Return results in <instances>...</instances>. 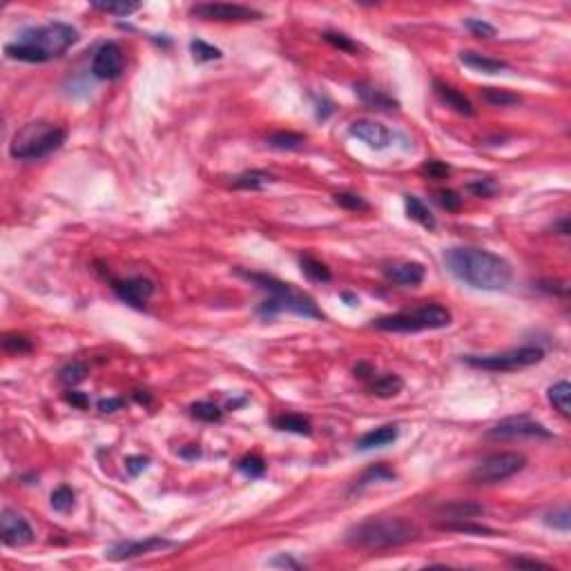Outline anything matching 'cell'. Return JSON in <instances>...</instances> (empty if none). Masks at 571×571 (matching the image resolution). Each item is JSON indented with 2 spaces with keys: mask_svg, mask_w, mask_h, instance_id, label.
<instances>
[{
  "mask_svg": "<svg viewBox=\"0 0 571 571\" xmlns=\"http://www.w3.org/2000/svg\"><path fill=\"white\" fill-rule=\"evenodd\" d=\"M444 266L455 279L478 290H504L511 281V263L500 254L482 248H449L444 252Z\"/></svg>",
  "mask_w": 571,
  "mask_h": 571,
  "instance_id": "1",
  "label": "cell"
},
{
  "mask_svg": "<svg viewBox=\"0 0 571 571\" xmlns=\"http://www.w3.org/2000/svg\"><path fill=\"white\" fill-rule=\"evenodd\" d=\"M76 41H79V32L68 23L27 27L18 34L14 43L5 45V56L21 63H47L61 59Z\"/></svg>",
  "mask_w": 571,
  "mask_h": 571,
  "instance_id": "2",
  "label": "cell"
},
{
  "mask_svg": "<svg viewBox=\"0 0 571 571\" xmlns=\"http://www.w3.org/2000/svg\"><path fill=\"white\" fill-rule=\"evenodd\" d=\"M237 274L243 277L246 281L254 283L261 292H266V299L259 303V312L261 317H274L279 312H292V315L299 317H310V319H323V312L317 308V303L312 297H308L306 292H299L294 286L283 283L279 279L270 277V274H261V272H248L237 268Z\"/></svg>",
  "mask_w": 571,
  "mask_h": 571,
  "instance_id": "3",
  "label": "cell"
},
{
  "mask_svg": "<svg viewBox=\"0 0 571 571\" xmlns=\"http://www.w3.org/2000/svg\"><path fill=\"white\" fill-rule=\"evenodd\" d=\"M417 538V527L399 516L368 518L346 531V542L350 547L366 551H386L413 542Z\"/></svg>",
  "mask_w": 571,
  "mask_h": 571,
  "instance_id": "4",
  "label": "cell"
},
{
  "mask_svg": "<svg viewBox=\"0 0 571 571\" xmlns=\"http://www.w3.org/2000/svg\"><path fill=\"white\" fill-rule=\"evenodd\" d=\"M68 132L47 121H32L16 132L9 143V154L18 161H38L59 150Z\"/></svg>",
  "mask_w": 571,
  "mask_h": 571,
  "instance_id": "5",
  "label": "cell"
},
{
  "mask_svg": "<svg viewBox=\"0 0 571 571\" xmlns=\"http://www.w3.org/2000/svg\"><path fill=\"white\" fill-rule=\"evenodd\" d=\"M451 310L440 306V303H424L413 310L395 312V315H384L373 319L370 326L386 332H420V330H437L446 328L451 323Z\"/></svg>",
  "mask_w": 571,
  "mask_h": 571,
  "instance_id": "6",
  "label": "cell"
},
{
  "mask_svg": "<svg viewBox=\"0 0 571 571\" xmlns=\"http://www.w3.org/2000/svg\"><path fill=\"white\" fill-rule=\"evenodd\" d=\"M545 359V350L540 346H520L511 348L507 353H496V355H464L462 361L473 368L482 370H493V373H502V370H518L540 364Z\"/></svg>",
  "mask_w": 571,
  "mask_h": 571,
  "instance_id": "7",
  "label": "cell"
},
{
  "mask_svg": "<svg viewBox=\"0 0 571 571\" xmlns=\"http://www.w3.org/2000/svg\"><path fill=\"white\" fill-rule=\"evenodd\" d=\"M527 458L520 453L504 451V453H493L489 458H484L475 469L471 471V480L475 484H496L513 478L516 473L525 469Z\"/></svg>",
  "mask_w": 571,
  "mask_h": 571,
  "instance_id": "8",
  "label": "cell"
},
{
  "mask_svg": "<svg viewBox=\"0 0 571 571\" xmlns=\"http://www.w3.org/2000/svg\"><path fill=\"white\" fill-rule=\"evenodd\" d=\"M190 14L201 21H219V23H246L261 21L263 14L252 7L237 3H197L190 7Z\"/></svg>",
  "mask_w": 571,
  "mask_h": 571,
  "instance_id": "9",
  "label": "cell"
},
{
  "mask_svg": "<svg viewBox=\"0 0 571 571\" xmlns=\"http://www.w3.org/2000/svg\"><path fill=\"white\" fill-rule=\"evenodd\" d=\"M487 437H491V440H516V437H545V440H549V437H554V433L545 424L531 420L529 415H513L491 426Z\"/></svg>",
  "mask_w": 571,
  "mask_h": 571,
  "instance_id": "10",
  "label": "cell"
},
{
  "mask_svg": "<svg viewBox=\"0 0 571 571\" xmlns=\"http://www.w3.org/2000/svg\"><path fill=\"white\" fill-rule=\"evenodd\" d=\"M174 545L177 542L168 540L163 536H148V538H141V540H123V542H114L112 547L106 549V558L121 563V560H130V558L154 554V551L172 549Z\"/></svg>",
  "mask_w": 571,
  "mask_h": 571,
  "instance_id": "11",
  "label": "cell"
},
{
  "mask_svg": "<svg viewBox=\"0 0 571 571\" xmlns=\"http://www.w3.org/2000/svg\"><path fill=\"white\" fill-rule=\"evenodd\" d=\"M126 70V59H123V50L117 43H103L92 61V74L99 81H114L119 79Z\"/></svg>",
  "mask_w": 571,
  "mask_h": 571,
  "instance_id": "12",
  "label": "cell"
},
{
  "mask_svg": "<svg viewBox=\"0 0 571 571\" xmlns=\"http://www.w3.org/2000/svg\"><path fill=\"white\" fill-rule=\"evenodd\" d=\"M0 536L7 547H25L34 542V529L18 511L5 509L0 516Z\"/></svg>",
  "mask_w": 571,
  "mask_h": 571,
  "instance_id": "13",
  "label": "cell"
},
{
  "mask_svg": "<svg viewBox=\"0 0 571 571\" xmlns=\"http://www.w3.org/2000/svg\"><path fill=\"white\" fill-rule=\"evenodd\" d=\"M112 290L121 301L130 303L132 308H143L146 301L154 294V283L148 277H130V279H112Z\"/></svg>",
  "mask_w": 571,
  "mask_h": 571,
  "instance_id": "14",
  "label": "cell"
},
{
  "mask_svg": "<svg viewBox=\"0 0 571 571\" xmlns=\"http://www.w3.org/2000/svg\"><path fill=\"white\" fill-rule=\"evenodd\" d=\"M348 132H350V137L364 141L366 146L373 150H384L391 146L395 139V134L386 126H382V123H377V121H368V119H359L355 123H350Z\"/></svg>",
  "mask_w": 571,
  "mask_h": 571,
  "instance_id": "15",
  "label": "cell"
},
{
  "mask_svg": "<svg viewBox=\"0 0 571 571\" xmlns=\"http://www.w3.org/2000/svg\"><path fill=\"white\" fill-rule=\"evenodd\" d=\"M424 274H426L424 266L417 261H395L384 268V277L395 286H402V288H415V286H420L424 281Z\"/></svg>",
  "mask_w": 571,
  "mask_h": 571,
  "instance_id": "16",
  "label": "cell"
},
{
  "mask_svg": "<svg viewBox=\"0 0 571 571\" xmlns=\"http://www.w3.org/2000/svg\"><path fill=\"white\" fill-rule=\"evenodd\" d=\"M355 94L359 97V101L364 103L366 108L370 110H382V112H393V110H399V103L388 97L384 90H377L373 85L368 83H357L355 85Z\"/></svg>",
  "mask_w": 571,
  "mask_h": 571,
  "instance_id": "17",
  "label": "cell"
},
{
  "mask_svg": "<svg viewBox=\"0 0 571 571\" xmlns=\"http://www.w3.org/2000/svg\"><path fill=\"white\" fill-rule=\"evenodd\" d=\"M433 90H435V97L440 99L446 108H451L453 112L462 114V117H473V114H475L471 101L466 99L462 92L451 88V85H446L442 81H433Z\"/></svg>",
  "mask_w": 571,
  "mask_h": 571,
  "instance_id": "18",
  "label": "cell"
},
{
  "mask_svg": "<svg viewBox=\"0 0 571 571\" xmlns=\"http://www.w3.org/2000/svg\"><path fill=\"white\" fill-rule=\"evenodd\" d=\"M399 437V428L395 424H386V426H379V428H373V431L364 433L357 440V449L359 451H370V449H384V446L393 444Z\"/></svg>",
  "mask_w": 571,
  "mask_h": 571,
  "instance_id": "19",
  "label": "cell"
},
{
  "mask_svg": "<svg viewBox=\"0 0 571 571\" xmlns=\"http://www.w3.org/2000/svg\"><path fill=\"white\" fill-rule=\"evenodd\" d=\"M460 63L466 65V68L475 70V72H482V74H500L504 70H509V63L507 61L491 59V56H484V54L471 52V50L460 52Z\"/></svg>",
  "mask_w": 571,
  "mask_h": 571,
  "instance_id": "20",
  "label": "cell"
},
{
  "mask_svg": "<svg viewBox=\"0 0 571 571\" xmlns=\"http://www.w3.org/2000/svg\"><path fill=\"white\" fill-rule=\"evenodd\" d=\"M404 203H406V214H408V219H413V221H417L420 226H424L426 230H435L437 221H435L433 212L428 210V206H426L424 201H420V199L413 197V194H406Z\"/></svg>",
  "mask_w": 571,
  "mask_h": 571,
  "instance_id": "21",
  "label": "cell"
},
{
  "mask_svg": "<svg viewBox=\"0 0 571 571\" xmlns=\"http://www.w3.org/2000/svg\"><path fill=\"white\" fill-rule=\"evenodd\" d=\"M404 388V379L395 375V373H386V375H379L373 379V384H370V393L382 397V399H391L395 395L402 393Z\"/></svg>",
  "mask_w": 571,
  "mask_h": 571,
  "instance_id": "22",
  "label": "cell"
},
{
  "mask_svg": "<svg viewBox=\"0 0 571 571\" xmlns=\"http://www.w3.org/2000/svg\"><path fill=\"white\" fill-rule=\"evenodd\" d=\"M274 181V177L266 170H248V172H241L239 177H234L232 186L239 190H250V192H257V190H263L266 186H270Z\"/></svg>",
  "mask_w": 571,
  "mask_h": 571,
  "instance_id": "23",
  "label": "cell"
},
{
  "mask_svg": "<svg viewBox=\"0 0 571 571\" xmlns=\"http://www.w3.org/2000/svg\"><path fill=\"white\" fill-rule=\"evenodd\" d=\"M272 424H274V428H279V431L294 433V435H310L312 433V424L303 415H297V413L277 415L272 420Z\"/></svg>",
  "mask_w": 571,
  "mask_h": 571,
  "instance_id": "24",
  "label": "cell"
},
{
  "mask_svg": "<svg viewBox=\"0 0 571 571\" xmlns=\"http://www.w3.org/2000/svg\"><path fill=\"white\" fill-rule=\"evenodd\" d=\"M442 513H446L451 520H471L475 516H482L484 507L482 504H475L471 500H455L449 504H442Z\"/></svg>",
  "mask_w": 571,
  "mask_h": 571,
  "instance_id": "25",
  "label": "cell"
},
{
  "mask_svg": "<svg viewBox=\"0 0 571 571\" xmlns=\"http://www.w3.org/2000/svg\"><path fill=\"white\" fill-rule=\"evenodd\" d=\"M299 266H301V272L306 274L310 281H317V283H328L332 279V272L330 268L323 261L315 259V257L310 254H303L299 259Z\"/></svg>",
  "mask_w": 571,
  "mask_h": 571,
  "instance_id": "26",
  "label": "cell"
},
{
  "mask_svg": "<svg viewBox=\"0 0 571 571\" xmlns=\"http://www.w3.org/2000/svg\"><path fill=\"white\" fill-rule=\"evenodd\" d=\"M547 399H549V404L554 406L563 417L571 415V406H569L571 386H569V382H558V384L551 386L549 391H547Z\"/></svg>",
  "mask_w": 571,
  "mask_h": 571,
  "instance_id": "27",
  "label": "cell"
},
{
  "mask_svg": "<svg viewBox=\"0 0 571 571\" xmlns=\"http://www.w3.org/2000/svg\"><path fill=\"white\" fill-rule=\"evenodd\" d=\"M268 146L274 148V150H299L303 148V143H306V137L303 134H297V132H274L268 139Z\"/></svg>",
  "mask_w": 571,
  "mask_h": 571,
  "instance_id": "28",
  "label": "cell"
},
{
  "mask_svg": "<svg viewBox=\"0 0 571 571\" xmlns=\"http://www.w3.org/2000/svg\"><path fill=\"white\" fill-rule=\"evenodd\" d=\"M480 94H482V99L489 103V106H496V108L518 106V103H520L518 94L507 92V90H500V88H482Z\"/></svg>",
  "mask_w": 571,
  "mask_h": 571,
  "instance_id": "29",
  "label": "cell"
},
{
  "mask_svg": "<svg viewBox=\"0 0 571 571\" xmlns=\"http://www.w3.org/2000/svg\"><path fill=\"white\" fill-rule=\"evenodd\" d=\"M440 529H444V531H458V534L496 536V531H493V529L482 527V525H473V522H466V520H449V522H442Z\"/></svg>",
  "mask_w": 571,
  "mask_h": 571,
  "instance_id": "30",
  "label": "cell"
},
{
  "mask_svg": "<svg viewBox=\"0 0 571 571\" xmlns=\"http://www.w3.org/2000/svg\"><path fill=\"white\" fill-rule=\"evenodd\" d=\"M3 348L12 355H25V353H32L34 344L30 337L18 335V332H7V335H3Z\"/></svg>",
  "mask_w": 571,
  "mask_h": 571,
  "instance_id": "31",
  "label": "cell"
},
{
  "mask_svg": "<svg viewBox=\"0 0 571 571\" xmlns=\"http://www.w3.org/2000/svg\"><path fill=\"white\" fill-rule=\"evenodd\" d=\"M85 375H88V366L83 364V361H70V364H65L61 370H59V379L65 384V386H76L81 384Z\"/></svg>",
  "mask_w": 571,
  "mask_h": 571,
  "instance_id": "32",
  "label": "cell"
},
{
  "mask_svg": "<svg viewBox=\"0 0 571 571\" xmlns=\"http://www.w3.org/2000/svg\"><path fill=\"white\" fill-rule=\"evenodd\" d=\"M321 38L326 41L328 45H332L335 50L339 52H346V54H357L361 50V45H357L353 38L346 36V34H341V32H323Z\"/></svg>",
  "mask_w": 571,
  "mask_h": 571,
  "instance_id": "33",
  "label": "cell"
},
{
  "mask_svg": "<svg viewBox=\"0 0 571 571\" xmlns=\"http://www.w3.org/2000/svg\"><path fill=\"white\" fill-rule=\"evenodd\" d=\"M190 413L201 422H221V417H223V411L212 402H197L190 406Z\"/></svg>",
  "mask_w": 571,
  "mask_h": 571,
  "instance_id": "34",
  "label": "cell"
},
{
  "mask_svg": "<svg viewBox=\"0 0 571 571\" xmlns=\"http://www.w3.org/2000/svg\"><path fill=\"white\" fill-rule=\"evenodd\" d=\"M190 50H192V54H194V61H199V63H208V61H219L221 59V50H219V47H214V45H208L206 41H190Z\"/></svg>",
  "mask_w": 571,
  "mask_h": 571,
  "instance_id": "35",
  "label": "cell"
},
{
  "mask_svg": "<svg viewBox=\"0 0 571 571\" xmlns=\"http://www.w3.org/2000/svg\"><path fill=\"white\" fill-rule=\"evenodd\" d=\"M141 5L139 3H99V0H94L92 3V9H97V12H103V14H112V16H130L134 14Z\"/></svg>",
  "mask_w": 571,
  "mask_h": 571,
  "instance_id": "36",
  "label": "cell"
},
{
  "mask_svg": "<svg viewBox=\"0 0 571 571\" xmlns=\"http://www.w3.org/2000/svg\"><path fill=\"white\" fill-rule=\"evenodd\" d=\"M52 509L59 511V513H70L74 509V491L70 487H59L54 493H52Z\"/></svg>",
  "mask_w": 571,
  "mask_h": 571,
  "instance_id": "37",
  "label": "cell"
},
{
  "mask_svg": "<svg viewBox=\"0 0 571 571\" xmlns=\"http://www.w3.org/2000/svg\"><path fill=\"white\" fill-rule=\"evenodd\" d=\"M395 478V473L388 469V466H384V464H379V466H375V469H368L364 475H361V478L355 482V487H353V491H359L361 487H366V484H370V482H377V480H393Z\"/></svg>",
  "mask_w": 571,
  "mask_h": 571,
  "instance_id": "38",
  "label": "cell"
},
{
  "mask_svg": "<svg viewBox=\"0 0 571 571\" xmlns=\"http://www.w3.org/2000/svg\"><path fill=\"white\" fill-rule=\"evenodd\" d=\"M237 469H239L243 475H248V478H259V475L266 473V462L259 458V455H246V458L237 462Z\"/></svg>",
  "mask_w": 571,
  "mask_h": 571,
  "instance_id": "39",
  "label": "cell"
},
{
  "mask_svg": "<svg viewBox=\"0 0 571 571\" xmlns=\"http://www.w3.org/2000/svg\"><path fill=\"white\" fill-rule=\"evenodd\" d=\"M332 199H335L337 206L346 208V210H353V212H364L370 208L364 199H361L359 194H355V192H337Z\"/></svg>",
  "mask_w": 571,
  "mask_h": 571,
  "instance_id": "40",
  "label": "cell"
},
{
  "mask_svg": "<svg viewBox=\"0 0 571 571\" xmlns=\"http://www.w3.org/2000/svg\"><path fill=\"white\" fill-rule=\"evenodd\" d=\"M466 190H469L471 194L475 197H484V199H489L493 194H498V183L493 181L491 177H484V179H475L471 181L469 186H466Z\"/></svg>",
  "mask_w": 571,
  "mask_h": 571,
  "instance_id": "41",
  "label": "cell"
},
{
  "mask_svg": "<svg viewBox=\"0 0 571 571\" xmlns=\"http://www.w3.org/2000/svg\"><path fill=\"white\" fill-rule=\"evenodd\" d=\"M464 27L478 38H493L496 36V27H493L491 23H487V21H480V18H466Z\"/></svg>",
  "mask_w": 571,
  "mask_h": 571,
  "instance_id": "42",
  "label": "cell"
},
{
  "mask_svg": "<svg viewBox=\"0 0 571 571\" xmlns=\"http://www.w3.org/2000/svg\"><path fill=\"white\" fill-rule=\"evenodd\" d=\"M545 522L549 527H554V529H560V531H569L571 527V511L567 507L563 509H558V511H551L545 516Z\"/></svg>",
  "mask_w": 571,
  "mask_h": 571,
  "instance_id": "43",
  "label": "cell"
},
{
  "mask_svg": "<svg viewBox=\"0 0 571 571\" xmlns=\"http://www.w3.org/2000/svg\"><path fill=\"white\" fill-rule=\"evenodd\" d=\"M422 172L433 181H442V179L449 177L451 168L446 163H442V161H437V159H428L426 163L422 166Z\"/></svg>",
  "mask_w": 571,
  "mask_h": 571,
  "instance_id": "44",
  "label": "cell"
},
{
  "mask_svg": "<svg viewBox=\"0 0 571 571\" xmlns=\"http://www.w3.org/2000/svg\"><path fill=\"white\" fill-rule=\"evenodd\" d=\"M437 201L444 208V210L449 212H458L460 206H462V197L458 192H453V190H442L440 194H437Z\"/></svg>",
  "mask_w": 571,
  "mask_h": 571,
  "instance_id": "45",
  "label": "cell"
},
{
  "mask_svg": "<svg viewBox=\"0 0 571 571\" xmlns=\"http://www.w3.org/2000/svg\"><path fill=\"white\" fill-rule=\"evenodd\" d=\"M268 565L270 567H286V569H301L303 563H299V560H294L290 554H279V556H274L268 560Z\"/></svg>",
  "mask_w": 571,
  "mask_h": 571,
  "instance_id": "46",
  "label": "cell"
},
{
  "mask_svg": "<svg viewBox=\"0 0 571 571\" xmlns=\"http://www.w3.org/2000/svg\"><path fill=\"white\" fill-rule=\"evenodd\" d=\"M509 565L518 567V569H551L547 563H542V560H534V558H511Z\"/></svg>",
  "mask_w": 571,
  "mask_h": 571,
  "instance_id": "47",
  "label": "cell"
},
{
  "mask_svg": "<svg viewBox=\"0 0 571 571\" xmlns=\"http://www.w3.org/2000/svg\"><path fill=\"white\" fill-rule=\"evenodd\" d=\"M148 458H143V455H132V458L126 460V469L130 475H139L141 471H146L148 469Z\"/></svg>",
  "mask_w": 571,
  "mask_h": 571,
  "instance_id": "48",
  "label": "cell"
},
{
  "mask_svg": "<svg viewBox=\"0 0 571 571\" xmlns=\"http://www.w3.org/2000/svg\"><path fill=\"white\" fill-rule=\"evenodd\" d=\"M126 406V399H121V397H108V399H101L99 402V411L101 413H114V411H119V408Z\"/></svg>",
  "mask_w": 571,
  "mask_h": 571,
  "instance_id": "49",
  "label": "cell"
},
{
  "mask_svg": "<svg viewBox=\"0 0 571 571\" xmlns=\"http://www.w3.org/2000/svg\"><path fill=\"white\" fill-rule=\"evenodd\" d=\"M65 399H68L72 406H79V408H88L90 406V399L85 397L83 393H79V391H70L68 395H65Z\"/></svg>",
  "mask_w": 571,
  "mask_h": 571,
  "instance_id": "50",
  "label": "cell"
},
{
  "mask_svg": "<svg viewBox=\"0 0 571 571\" xmlns=\"http://www.w3.org/2000/svg\"><path fill=\"white\" fill-rule=\"evenodd\" d=\"M355 375L361 377V379H366V377H370V375H375V368L370 366V364H357V366H355Z\"/></svg>",
  "mask_w": 571,
  "mask_h": 571,
  "instance_id": "51",
  "label": "cell"
},
{
  "mask_svg": "<svg viewBox=\"0 0 571 571\" xmlns=\"http://www.w3.org/2000/svg\"><path fill=\"white\" fill-rule=\"evenodd\" d=\"M554 230H558L560 234H565V237H567V234H569V219H567V217L560 219V221L554 226Z\"/></svg>",
  "mask_w": 571,
  "mask_h": 571,
  "instance_id": "52",
  "label": "cell"
},
{
  "mask_svg": "<svg viewBox=\"0 0 571 571\" xmlns=\"http://www.w3.org/2000/svg\"><path fill=\"white\" fill-rule=\"evenodd\" d=\"M181 455H183V458H199V455H201V451H199L197 446H192L190 451H181Z\"/></svg>",
  "mask_w": 571,
  "mask_h": 571,
  "instance_id": "53",
  "label": "cell"
},
{
  "mask_svg": "<svg viewBox=\"0 0 571 571\" xmlns=\"http://www.w3.org/2000/svg\"><path fill=\"white\" fill-rule=\"evenodd\" d=\"M341 297H344L346 301H350V306H353V303H357V299H355V297H353V294H350V292H344V294H341Z\"/></svg>",
  "mask_w": 571,
  "mask_h": 571,
  "instance_id": "54",
  "label": "cell"
},
{
  "mask_svg": "<svg viewBox=\"0 0 571 571\" xmlns=\"http://www.w3.org/2000/svg\"><path fill=\"white\" fill-rule=\"evenodd\" d=\"M134 399H139V402H150V395H141V391H139V393H134Z\"/></svg>",
  "mask_w": 571,
  "mask_h": 571,
  "instance_id": "55",
  "label": "cell"
}]
</instances>
